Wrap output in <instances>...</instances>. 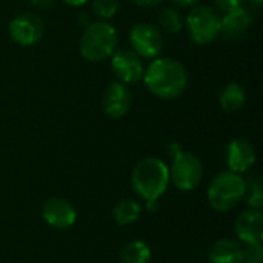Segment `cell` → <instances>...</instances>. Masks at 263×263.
Listing matches in <instances>:
<instances>
[{"instance_id":"30","label":"cell","mask_w":263,"mask_h":263,"mask_svg":"<svg viewBox=\"0 0 263 263\" xmlns=\"http://www.w3.org/2000/svg\"><path fill=\"white\" fill-rule=\"evenodd\" d=\"M251 2H253V3H256V5H260L263 0H251Z\"/></svg>"},{"instance_id":"26","label":"cell","mask_w":263,"mask_h":263,"mask_svg":"<svg viewBox=\"0 0 263 263\" xmlns=\"http://www.w3.org/2000/svg\"><path fill=\"white\" fill-rule=\"evenodd\" d=\"M166 151H168V154H170V157L173 159V157H176L179 153H182L183 149H182V146H180V143H177V142H173V143H170L168 145V148H166Z\"/></svg>"},{"instance_id":"1","label":"cell","mask_w":263,"mask_h":263,"mask_svg":"<svg viewBox=\"0 0 263 263\" xmlns=\"http://www.w3.org/2000/svg\"><path fill=\"white\" fill-rule=\"evenodd\" d=\"M146 89L162 100L180 97L188 85L186 68L173 57H156L145 68L142 77Z\"/></svg>"},{"instance_id":"3","label":"cell","mask_w":263,"mask_h":263,"mask_svg":"<svg viewBox=\"0 0 263 263\" xmlns=\"http://www.w3.org/2000/svg\"><path fill=\"white\" fill-rule=\"evenodd\" d=\"M117 31L105 20L89 23L82 32L79 49L85 60L102 62L112 55L117 49Z\"/></svg>"},{"instance_id":"10","label":"cell","mask_w":263,"mask_h":263,"mask_svg":"<svg viewBox=\"0 0 263 263\" xmlns=\"http://www.w3.org/2000/svg\"><path fill=\"white\" fill-rule=\"evenodd\" d=\"M102 105H103V111L106 112V116H109L111 119H122L131 109L133 92L128 88V85L119 80L112 82L103 91Z\"/></svg>"},{"instance_id":"28","label":"cell","mask_w":263,"mask_h":263,"mask_svg":"<svg viewBox=\"0 0 263 263\" xmlns=\"http://www.w3.org/2000/svg\"><path fill=\"white\" fill-rule=\"evenodd\" d=\"M63 2L72 8H79V6H83L85 3H88V0H63Z\"/></svg>"},{"instance_id":"29","label":"cell","mask_w":263,"mask_h":263,"mask_svg":"<svg viewBox=\"0 0 263 263\" xmlns=\"http://www.w3.org/2000/svg\"><path fill=\"white\" fill-rule=\"evenodd\" d=\"M146 208H148V211H157L159 200H149V202H146Z\"/></svg>"},{"instance_id":"17","label":"cell","mask_w":263,"mask_h":263,"mask_svg":"<svg viewBox=\"0 0 263 263\" xmlns=\"http://www.w3.org/2000/svg\"><path fill=\"white\" fill-rule=\"evenodd\" d=\"M140 213H142V206L134 199H122L112 208V217L116 223L120 227L134 223L140 217Z\"/></svg>"},{"instance_id":"19","label":"cell","mask_w":263,"mask_h":263,"mask_svg":"<svg viewBox=\"0 0 263 263\" xmlns=\"http://www.w3.org/2000/svg\"><path fill=\"white\" fill-rule=\"evenodd\" d=\"M157 20H159L160 29L165 31L166 34H177L185 26L183 17L174 6H166V8L160 9Z\"/></svg>"},{"instance_id":"14","label":"cell","mask_w":263,"mask_h":263,"mask_svg":"<svg viewBox=\"0 0 263 263\" xmlns=\"http://www.w3.org/2000/svg\"><path fill=\"white\" fill-rule=\"evenodd\" d=\"M251 14L243 6H237L220 15V35L228 40H237L247 34L251 26Z\"/></svg>"},{"instance_id":"16","label":"cell","mask_w":263,"mask_h":263,"mask_svg":"<svg viewBox=\"0 0 263 263\" xmlns=\"http://www.w3.org/2000/svg\"><path fill=\"white\" fill-rule=\"evenodd\" d=\"M247 102V92L245 88L237 83V82H231L227 83L223 86V89L219 94V103L220 108L227 112H237L243 108Z\"/></svg>"},{"instance_id":"4","label":"cell","mask_w":263,"mask_h":263,"mask_svg":"<svg viewBox=\"0 0 263 263\" xmlns=\"http://www.w3.org/2000/svg\"><path fill=\"white\" fill-rule=\"evenodd\" d=\"M245 179L233 171L219 173L206 190L210 206L217 213H228L239 205L245 197Z\"/></svg>"},{"instance_id":"6","label":"cell","mask_w":263,"mask_h":263,"mask_svg":"<svg viewBox=\"0 0 263 263\" xmlns=\"http://www.w3.org/2000/svg\"><path fill=\"white\" fill-rule=\"evenodd\" d=\"M170 168V183H173L180 191L196 190L203 179V165L202 160L193 154L182 151L173 157Z\"/></svg>"},{"instance_id":"2","label":"cell","mask_w":263,"mask_h":263,"mask_svg":"<svg viewBox=\"0 0 263 263\" xmlns=\"http://www.w3.org/2000/svg\"><path fill=\"white\" fill-rule=\"evenodd\" d=\"M133 190L145 202L159 200L170 185V168L159 157H145L131 173Z\"/></svg>"},{"instance_id":"11","label":"cell","mask_w":263,"mask_h":263,"mask_svg":"<svg viewBox=\"0 0 263 263\" xmlns=\"http://www.w3.org/2000/svg\"><path fill=\"white\" fill-rule=\"evenodd\" d=\"M43 220L55 230H68L77 220L74 205L63 197H51L42 208Z\"/></svg>"},{"instance_id":"8","label":"cell","mask_w":263,"mask_h":263,"mask_svg":"<svg viewBox=\"0 0 263 263\" xmlns=\"http://www.w3.org/2000/svg\"><path fill=\"white\" fill-rule=\"evenodd\" d=\"M8 32L18 46H31L43 37L45 22L34 12H22L9 22Z\"/></svg>"},{"instance_id":"21","label":"cell","mask_w":263,"mask_h":263,"mask_svg":"<svg viewBox=\"0 0 263 263\" xmlns=\"http://www.w3.org/2000/svg\"><path fill=\"white\" fill-rule=\"evenodd\" d=\"M122 0H94L92 2V12L100 20L112 18L120 9Z\"/></svg>"},{"instance_id":"20","label":"cell","mask_w":263,"mask_h":263,"mask_svg":"<svg viewBox=\"0 0 263 263\" xmlns=\"http://www.w3.org/2000/svg\"><path fill=\"white\" fill-rule=\"evenodd\" d=\"M245 197L247 203L253 210H262L263 206V183L260 176L250 177V180H245Z\"/></svg>"},{"instance_id":"27","label":"cell","mask_w":263,"mask_h":263,"mask_svg":"<svg viewBox=\"0 0 263 263\" xmlns=\"http://www.w3.org/2000/svg\"><path fill=\"white\" fill-rule=\"evenodd\" d=\"M174 5L180 6V8H193L196 5H199L200 0H171Z\"/></svg>"},{"instance_id":"22","label":"cell","mask_w":263,"mask_h":263,"mask_svg":"<svg viewBox=\"0 0 263 263\" xmlns=\"http://www.w3.org/2000/svg\"><path fill=\"white\" fill-rule=\"evenodd\" d=\"M242 263H263L262 243L243 245V259Z\"/></svg>"},{"instance_id":"9","label":"cell","mask_w":263,"mask_h":263,"mask_svg":"<svg viewBox=\"0 0 263 263\" xmlns=\"http://www.w3.org/2000/svg\"><path fill=\"white\" fill-rule=\"evenodd\" d=\"M111 59V69L119 79V82L125 85L137 83L142 80L145 66H143V59H140L133 49H117L112 52Z\"/></svg>"},{"instance_id":"12","label":"cell","mask_w":263,"mask_h":263,"mask_svg":"<svg viewBox=\"0 0 263 263\" xmlns=\"http://www.w3.org/2000/svg\"><path fill=\"white\" fill-rule=\"evenodd\" d=\"M225 159H227L228 171L243 174L254 166L257 160V153H256L254 145L250 140L233 139L227 146Z\"/></svg>"},{"instance_id":"24","label":"cell","mask_w":263,"mask_h":263,"mask_svg":"<svg viewBox=\"0 0 263 263\" xmlns=\"http://www.w3.org/2000/svg\"><path fill=\"white\" fill-rule=\"evenodd\" d=\"M29 2L37 11H46L52 8V5L55 3V0H29Z\"/></svg>"},{"instance_id":"13","label":"cell","mask_w":263,"mask_h":263,"mask_svg":"<svg viewBox=\"0 0 263 263\" xmlns=\"http://www.w3.org/2000/svg\"><path fill=\"white\" fill-rule=\"evenodd\" d=\"M234 233L240 243H262L263 240V214L260 210L248 208L240 213L234 222Z\"/></svg>"},{"instance_id":"18","label":"cell","mask_w":263,"mask_h":263,"mask_svg":"<svg viewBox=\"0 0 263 263\" xmlns=\"http://www.w3.org/2000/svg\"><path fill=\"white\" fill-rule=\"evenodd\" d=\"M151 260V248L143 240H133L120 250L122 263H148Z\"/></svg>"},{"instance_id":"7","label":"cell","mask_w":263,"mask_h":263,"mask_svg":"<svg viewBox=\"0 0 263 263\" xmlns=\"http://www.w3.org/2000/svg\"><path fill=\"white\" fill-rule=\"evenodd\" d=\"M129 45L140 59L153 60L162 52L163 35L160 29L151 23H136L129 31Z\"/></svg>"},{"instance_id":"23","label":"cell","mask_w":263,"mask_h":263,"mask_svg":"<svg viewBox=\"0 0 263 263\" xmlns=\"http://www.w3.org/2000/svg\"><path fill=\"white\" fill-rule=\"evenodd\" d=\"M242 2L243 0H214L216 3V8L222 12H228L237 6H242Z\"/></svg>"},{"instance_id":"25","label":"cell","mask_w":263,"mask_h":263,"mask_svg":"<svg viewBox=\"0 0 263 263\" xmlns=\"http://www.w3.org/2000/svg\"><path fill=\"white\" fill-rule=\"evenodd\" d=\"M129 2L140 8H156L163 3V0H129Z\"/></svg>"},{"instance_id":"15","label":"cell","mask_w":263,"mask_h":263,"mask_svg":"<svg viewBox=\"0 0 263 263\" xmlns=\"http://www.w3.org/2000/svg\"><path fill=\"white\" fill-rule=\"evenodd\" d=\"M243 243L236 239L223 237L216 240L208 250L210 263H242Z\"/></svg>"},{"instance_id":"5","label":"cell","mask_w":263,"mask_h":263,"mask_svg":"<svg viewBox=\"0 0 263 263\" xmlns=\"http://www.w3.org/2000/svg\"><path fill=\"white\" fill-rule=\"evenodd\" d=\"M185 26L196 45H210L220 35V15L210 5H196L186 15Z\"/></svg>"}]
</instances>
